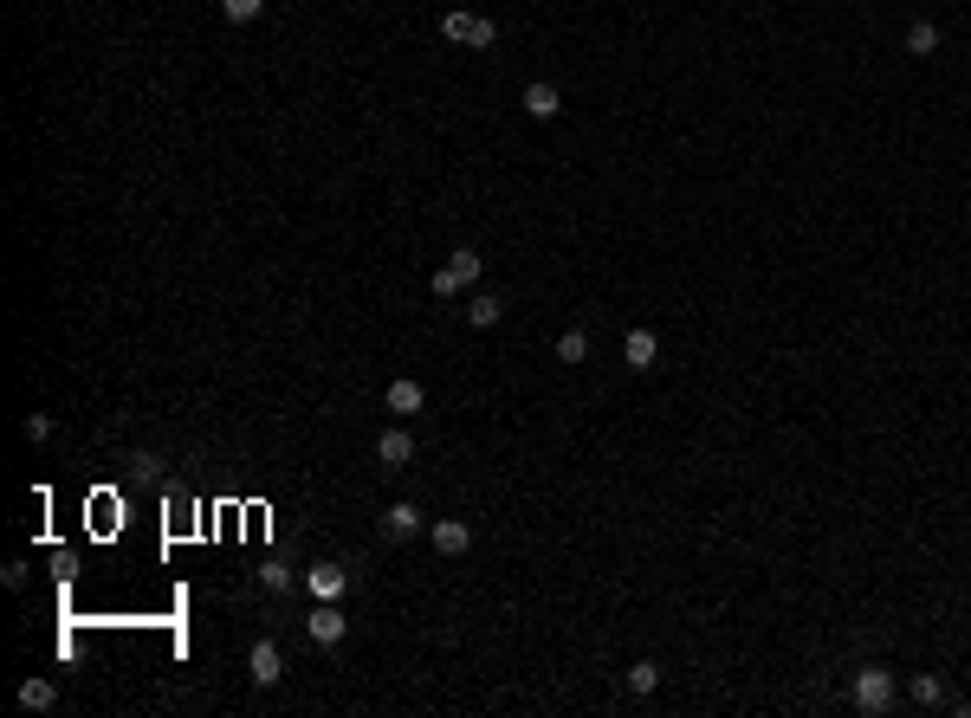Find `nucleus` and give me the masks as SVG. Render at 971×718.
Returning a JSON list of instances; mask_svg holds the SVG:
<instances>
[{"label": "nucleus", "instance_id": "1", "mask_svg": "<svg viewBox=\"0 0 971 718\" xmlns=\"http://www.w3.org/2000/svg\"><path fill=\"white\" fill-rule=\"evenodd\" d=\"M894 693H900V686H894V673H887V667H861L849 699H855V712L881 718V712H894Z\"/></svg>", "mask_w": 971, "mask_h": 718}, {"label": "nucleus", "instance_id": "2", "mask_svg": "<svg viewBox=\"0 0 971 718\" xmlns=\"http://www.w3.org/2000/svg\"><path fill=\"white\" fill-rule=\"evenodd\" d=\"M441 33L454 39V46H480V52L499 46V20H486V13H460V7L441 13Z\"/></svg>", "mask_w": 971, "mask_h": 718}, {"label": "nucleus", "instance_id": "3", "mask_svg": "<svg viewBox=\"0 0 971 718\" xmlns=\"http://www.w3.org/2000/svg\"><path fill=\"white\" fill-rule=\"evenodd\" d=\"M467 285H480V253H467V246H460V253L434 272V298H454V292H467Z\"/></svg>", "mask_w": 971, "mask_h": 718}, {"label": "nucleus", "instance_id": "4", "mask_svg": "<svg viewBox=\"0 0 971 718\" xmlns=\"http://www.w3.org/2000/svg\"><path fill=\"white\" fill-rule=\"evenodd\" d=\"M305 589H311L318 602H344L350 570H344V563H311V570H305Z\"/></svg>", "mask_w": 971, "mask_h": 718}, {"label": "nucleus", "instance_id": "5", "mask_svg": "<svg viewBox=\"0 0 971 718\" xmlns=\"http://www.w3.org/2000/svg\"><path fill=\"white\" fill-rule=\"evenodd\" d=\"M311 641L318 647H344V634H350V621H344V609H337V602H318V609H311Z\"/></svg>", "mask_w": 971, "mask_h": 718}, {"label": "nucleus", "instance_id": "6", "mask_svg": "<svg viewBox=\"0 0 971 718\" xmlns=\"http://www.w3.org/2000/svg\"><path fill=\"white\" fill-rule=\"evenodd\" d=\"M246 673H253V686H279V680H285L279 641H253V654H246Z\"/></svg>", "mask_w": 971, "mask_h": 718}, {"label": "nucleus", "instance_id": "7", "mask_svg": "<svg viewBox=\"0 0 971 718\" xmlns=\"http://www.w3.org/2000/svg\"><path fill=\"white\" fill-rule=\"evenodd\" d=\"M428 544L441 550V557H467V550H473V531L460 518H434L428 524Z\"/></svg>", "mask_w": 971, "mask_h": 718}, {"label": "nucleus", "instance_id": "8", "mask_svg": "<svg viewBox=\"0 0 971 718\" xmlns=\"http://www.w3.org/2000/svg\"><path fill=\"white\" fill-rule=\"evenodd\" d=\"M622 363L628 369H654V363H661V337H654V330H628V337H622Z\"/></svg>", "mask_w": 971, "mask_h": 718}, {"label": "nucleus", "instance_id": "9", "mask_svg": "<svg viewBox=\"0 0 971 718\" xmlns=\"http://www.w3.org/2000/svg\"><path fill=\"white\" fill-rule=\"evenodd\" d=\"M421 524H428V518H421L415 505L402 499V505H389V512H382V537H389V544H408V537H415Z\"/></svg>", "mask_w": 971, "mask_h": 718}, {"label": "nucleus", "instance_id": "10", "mask_svg": "<svg viewBox=\"0 0 971 718\" xmlns=\"http://www.w3.org/2000/svg\"><path fill=\"white\" fill-rule=\"evenodd\" d=\"M382 402H389V414H421V402H428V389H421L415 376H395L389 389H382Z\"/></svg>", "mask_w": 971, "mask_h": 718}, {"label": "nucleus", "instance_id": "11", "mask_svg": "<svg viewBox=\"0 0 971 718\" xmlns=\"http://www.w3.org/2000/svg\"><path fill=\"white\" fill-rule=\"evenodd\" d=\"M376 460H382V466H408V460H415V434H408V427H382Z\"/></svg>", "mask_w": 971, "mask_h": 718}, {"label": "nucleus", "instance_id": "12", "mask_svg": "<svg viewBox=\"0 0 971 718\" xmlns=\"http://www.w3.org/2000/svg\"><path fill=\"white\" fill-rule=\"evenodd\" d=\"M557 110H564V98H557V85H544V78H538V85H525V117L551 123Z\"/></svg>", "mask_w": 971, "mask_h": 718}, {"label": "nucleus", "instance_id": "13", "mask_svg": "<svg viewBox=\"0 0 971 718\" xmlns=\"http://www.w3.org/2000/svg\"><path fill=\"white\" fill-rule=\"evenodd\" d=\"M499 317H505V298H499V292H473V298H467V324H473V330H492Z\"/></svg>", "mask_w": 971, "mask_h": 718}, {"label": "nucleus", "instance_id": "14", "mask_svg": "<svg viewBox=\"0 0 971 718\" xmlns=\"http://www.w3.org/2000/svg\"><path fill=\"white\" fill-rule=\"evenodd\" d=\"M13 699H20V712H52V706H59V686H52V680H20Z\"/></svg>", "mask_w": 971, "mask_h": 718}, {"label": "nucleus", "instance_id": "15", "mask_svg": "<svg viewBox=\"0 0 971 718\" xmlns=\"http://www.w3.org/2000/svg\"><path fill=\"white\" fill-rule=\"evenodd\" d=\"M907 693H913V706H946V680L939 673H913Z\"/></svg>", "mask_w": 971, "mask_h": 718}, {"label": "nucleus", "instance_id": "16", "mask_svg": "<svg viewBox=\"0 0 971 718\" xmlns=\"http://www.w3.org/2000/svg\"><path fill=\"white\" fill-rule=\"evenodd\" d=\"M907 52H913V59H933V52H939V26L933 20H913L907 26Z\"/></svg>", "mask_w": 971, "mask_h": 718}, {"label": "nucleus", "instance_id": "17", "mask_svg": "<svg viewBox=\"0 0 971 718\" xmlns=\"http://www.w3.org/2000/svg\"><path fill=\"white\" fill-rule=\"evenodd\" d=\"M654 686H661V667H654V660H635V667H628V693H641V699H648Z\"/></svg>", "mask_w": 971, "mask_h": 718}, {"label": "nucleus", "instance_id": "18", "mask_svg": "<svg viewBox=\"0 0 971 718\" xmlns=\"http://www.w3.org/2000/svg\"><path fill=\"white\" fill-rule=\"evenodd\" d=\"M583 356H590V337H583V330H564V337H557V363H583Z\"/></svg>", "mask_w": 971, "mask_h": 718}, {"label": "nucleus", "instance_id": "19", "mask_svg": "<svg viewBox=\"0 0 971 718\" xmlns=\"http://www.w3.org/2000/svg\"><path fill=\"white\" fill-rule=\"evenodd\" d=\"M221 13H227L234 26H253L259 13H266V0H221Z\"/></svg>", "mask_w": 971, "mask_h": 718}, {"label": "nucleus", "instance_id": "20", "mask_svg": "<svg viewBox=\"0 0 971 718\" xmlns=\"http://www.w3.org/2000/svg\"><path fill=\"white\" fill-rule=\"evenodd\" d=\"M259 589H266V596H285V589H292V570H285V563H266V570H259Z\"/></svg>", "mask_w": 971, "mask_h": 718}, {"label": "nucleus", "instance_id": "21", "mask_svg": "<svg viewBox=\"0 0 971 718\" xmlns=\"http://www.w3.org/2000/svg\"><path fill=\"white\" fill-rule=\"evenodd\" d=\"M26 440H52V414H26Z\"/></svg>", "mask_w": 971, "mask_h": 718}]
</instances>
